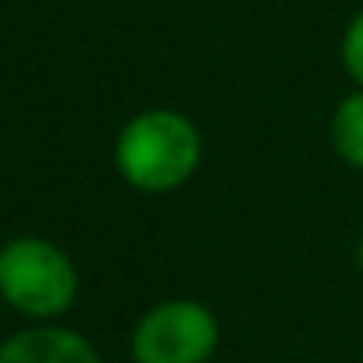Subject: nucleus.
Returning <instances> with one entry per match:
<instances>
[{
  "instance_id": "1",
  "label": "nucleus",
  "mask_w": 363,
  "mask_h": 363,
  "mask_svg": "<svg viewBox=\"0 0 363 363\" xmlns=\"http://www.w3.org/2000/svg\"><path fill=\"white\" fill-rule=\"evenodd\" d=\"M203 135L186 111L150 107L132 114L114 139V167L125 186L146 196L182 189L200 171Z\"/></svg>"
},
{
  "instance_id": "2",
  "label": "nucleus",
  "mask_w": 363,
  "mask_h": 363,
  "mask_svg": "<svg viewBox=\"0 0 363 363\" xmlns=\"http://www.w3.org/2000/svg\"><path fill=\"white\" fill-rule=\"evenodd\" d=\"M0 299L33 320H57L79 299V271L50 239H11L0 246Z\"/></svg>"
},
{
  "instance_id": "3",
  "label": "nucleus",
  "mask_w": 363,
  "mask_h": 363,
  "mask_svg": "<svg viewBox=\"0 0 363 363\" xmlns=\"http://www.w3.org/2000/svg\"><path fill=\"white\" fill-rule=\"evenodd\" d=\"M221 345V320L200 299L153 303L128 335L132 363H207Z\"/></svg>"
},
{
  "instance_id": "4",
  "label": "nucleus",
  "mask_w": 363,
  "mask_h": 363,
  "mask_svg": "<svg viewBox=\"0 0 363 363\" xmlns=\"http://www.w3.org/2000/svg\"><path fill=\"white\" fill-rule=\"evenodd\" d=\"M0 363H104L96 345L57 324H40L15 331L11 338L0 342Z\"/></svg>"
},
{
  "instance_id": "5",
  "label": "nucleus",
  "mask_w": 363,
  "mask_h": 363,
  "mask_svg": "<svg viewBox=\"0 0 363 363\" xmlns=\"http://www.w3.org/2000/svg\"><path fill=\"white\" fill-rule=\"evenodd\" d=\"M331 146L342 164L363 171V89H352L338 100L331 114Z\"/></svg>"
},
{
  "instance_id": "6",
  "label": "nucleus",
  "mask_w": 363,
  "mask_h": 363,
  "mask_svg": "<svg viewBox=\"0 0 363 363\" xmlns=\"http://www.w3.org/2000/svg\"><path fill=\"white\" fill-rule=\"evenodd\" d=\"M338 57L345 75L356 82V89H363V8L349 18L342 40H338Z\"/></svg>"
},
{
  "instance_id": "7",
  "label": "nucleus",
  "mask_w": 363,
  "mask_h": 363,
  "mask_svg": "<svg viewBox=\"0 0 363 363\" xmlns=\"http://www.w3.org/2000/svg\"><path fill=\"white\" fill-rule=\"evenodd\" d=\"M356 267H359V274H363V235H359V242H356Z\"/></svg>"
}]
</instances>
